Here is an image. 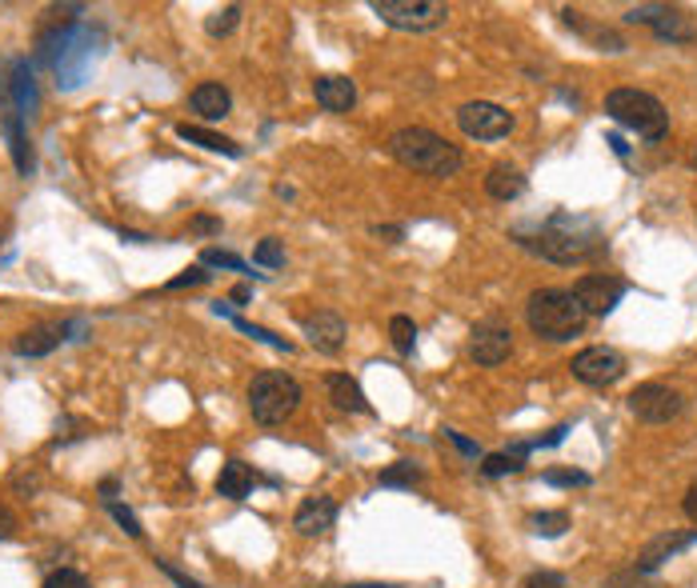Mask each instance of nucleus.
Here are the masks:
<instances>
[{
	"label": "nucleus",
	"instance_id": "nucleus-13",
	"mask_svg": "<svg viewBox=\"0 0 697 588\" xmlns=\"http://www.w3.org/2000/svg\"><path fill=\"white\" fill-rule=\"evenodd\" d=\"M301 332L309 336V344L317 348V353L325 356H337L341 348H345V320L337 317V313H329V308H317V313H309V317H301Z\"/></svg>",
	"mask_w": 697,
	"mask_h": 588
},
{
	"label": "nucleus",
	"instance_id": "nucleus-32",
	"mask_svg": "<svg viewBox=\"0 0 697 588\" xmlns=\"http://www.w3.org/2000/svg\"><path fill=\"white\" fill-rule=\"evenodd\" d=\"M389 336H393V344H398V353L409 356L413 348H417V324H413V317L389 320Z\"/></svg>",
	"mask_w": 697,
	"mask_h": 588
},
{
	"label": "nucleus",
	"instance_id": "nucleus-9",
	"mask_svg": "<svg viewBox=\"0 0 697 588\" xmlns=\"http://www.w3.org/2000/svg\"><path fill=\"white\" fill-rule=\"evenodd\" d=\"M457 128L469 140H501L513 133V112L493 100H465L457 109Z\"/></svg>",
	"mask_w": 697,
	"mask_h": 588
},
{
	"label": "nucleus",
	"instance_id": "nucleus-45",
	"mask_svg": "<svg viewBox=\"0 0 697 588\" xmlns=\"http://www.w3.org/2000/svg\"><path fill=\"white\" fill-rule=\"evenodd\" d=\"M694 164H697V152H694Z\"/></svg>",
	"mask_w": 697,
	"mask_h": 588
},
{
	"label": "nucleus",
	"instance_id": "nucleus-14",
	"mask_svg": "<svg viewBox=\"0 0 697 588\" xmlns=\"http://www.w3.org/2000/svg\"><path fill=\"white\" fill-rule=\"evenodd\" d=\"M694 544H697V528H694V532H661V537H653V540H649V544H646V549L637 552L634 573H641V576L658 573L661 564L673 561L677 552L694 549Z\"/></svg>",
	"mask_w": 697,
	"mask_h": 588
},
{
	"label": "nucleus",
	"instance_id": "nucleus-37",
	"mask_svg": "<svg viewBox=\"0 0 697 588\" xmlns=\"http://www.w3.org/2000/svg\"><path fill=\"white\" fill-rule=\"evenodd\" d=\"M157 568H161L164 576H173V580H176L181 588H205V585H197V580H193L188 573H181V568H176L173 561H161V556H157Z\"/></svg>",
	"mask_w": 697,
	"mask_h": 588
},
{
	"label": "nucleus",
	"instance_id": "nucleus-19",
	"mask_svg": "<svg viewBox=\"0 0 697 588\" xmlns=\"http://www.w3.org/2000/svg\"><path fill=\"white\" fill-rule=\"evenodd\" d=\"M325 389H329V401H333L341 413H362V417H369V413H374V405H369L365 389L353 377H348V372H329V377H325Z\"/></svg>",
	"mask_w": 697,
	"mask_h": 588
},
{
	"label": "nucleus",
	"instance_id": "nucleus-2",
	"mask_svg": "<svg viewBox=\"0 0 697 588\" xmlns=\"http://www.w3.org/2000/svg\"><path fill=\"white\" fill-rule=\"evenodd\" d=\"M389 152L398 164L421 172V176H433V181H445V176H457L461 164H465V152H461L453 140H445L433 128H421V124H409V128H398L389 136Z\"/></svg>",
	"mask_w": 697,
	"mask_h": 588
},
{
	"label": "nucleus",
	"instance_id": "nucleus-36",
	"mask_svg": "<svg viewBox=\"0 0 697 588\" xmlns=\"http://www.w3.org/2000/svg\"><path fill=\"white\" fill-rule=\"evenodd\" d=\"M522 588H565V576H561V573H546V568H541V573L525 576Z\"/></svg>",
	"mask_w": 697,
	"mask_h": 588
},
{
	"label": "nucleus",
	"instance_id": "nucleus-29",
	"mask_svg": "<svg viewBox=\"0 0 697 588\" xmlns=\"http://www.w3.org/2000/svg\"><path fill=\"white\" fill-rule=\"evenodd\" d=\"M253 265H261V269H285V245H281L277 236H265L261 245L253 248Z\"/></svg>",
	"mask_w": 697,
	"mask_h": 588
},
{
	"label": "nucleus",
	"instance_id": "nucleus-20",
	"mask_svg": "<svg viewBox=\"0 0 697 588\" xmlns=\"http://www.w3.org/2000/svg\"><path fill=\"white\" fill-rule=\"evenodd\" d=\"M188 109L197 112L200 121H221V117H229V109H233V97H229L224 85L205 81V85H197L188 93Z\"/></svg>",
	"mask_w": 697,
	"mask_h": 588
},
{
	"label": "nucleus",
	"instance_id": "nucleus-33",
	"mask_svg": "<svg viewBox=\"0 0 697 588\" xmlns=\"http://www.w3.org/2000/svg\"><path fill=\"white\" fill-rule=\"evenodd\" d=\"M546 485H553V489H586L589 485V473H577V468H565V473H546Z\"/></svg>",
	"mask_w": 697,
	"mask_h": 588
},
{
	"label": "nucleus",
	"instance_id": "nucleus-30",
	"mask_svg": "<svg viewBox=\"0 0 697 588\" xmlns=\"http://www.w3.org/2000/svg\"><path fill=\"white\" fill-rule=\"evenodd\" d=\"M200 265H205V269H229V272H245V277H253L249 265L241 257H233V253H224V248H205V253H200Z\"/></svg>",
	"mask_w": 697,
	"mask_h": 588
},
{
	"label": "nucleus",
	"instance_id": "nucleus-5",
	"mask_svg": "<svg viewBox=\"0 0 697 588\" xmlns=\"http://www.w3.org/2000/svg\"><path fill=\"white\" fill-rule=\"evenodd\" d=\"M301 408V384L281 368H265L249 380V413L257 425L273 429L285 425L293 413Z\"/></svg>",
	"mask_w": 697,
	"mask_h": 588
},
{
	"label": "nucleus",
	"instance_id": "nucleus-21",
	"mask_svg": "<svg viewBox=\"0 0 697 588\" xmlns=\"http://www.w3.org/2000/svg\"><path fill=\"white\" fill-rule=\"evenodd\" d=\"M253 489H257V473L245 461H229L217 477V492L224 501H245V497H253Z\"/></svg>",
	"mask_w": 697,
	"mask_h": 588
},
{
	"label": "nucleus",
	"instance_id": "nucleus-25",
	"mask_svg": "<svg viewBox=\"0 0 697 588\" xmlns=\"http://www.w3.org/2000/svg\"><path fill=\"white\" fill-rule=\"evenodd\" d=\"M212 313H217V317H224V320H229V324H233V329H241V332H245V336H253V341L269 344V348H277V353H293V344H289L285 336H273V332H269V329H261V324H249V320H245V317H237V313H233V308H229V305H221V301H217V305H212Z\"/></svg>",
	"mask_w": 697,
	"mask_h": 588
},
{
	"label": "nucleus",
	"instance_id": "nucleus-31",
	"mask_svg": "<svg viewBox=\"0 0 697 588\" xmlns=\"http://www.w3.org/2000/svg\"><path fill=\"white\" fill-rule=\"evenodd\" d=\"M237 25H241V4H224L221 13H212L209 21H205V33H209V37H229Z\"/></svg>",
	"mask_w": 697,
	"mask_h": 588
},
{
	"label": "nucleus",
	"instance_id": "nucleus-6",
	"mask_svg": "<svg viewBox=\"0 0 697 588\" xmlns=\"http://www.w3.org/2000/svg\"><path fill=\"white\" fill-rule=\"evenodd\" d=\"M369 9L398 33H433L449 21V4L441 0H374Z\"/></svg>",
	"mask_w": 697,
	"mask_h": 588
},
{
	"label": "nucleus",
	"instance_id": "nucleus-4",
	"mask_svg": "<svg viewBox=\"0 0 697 588\" xmlns=\"http://www.w3.org/2000/svg\"><path fill=\"white\" fill-rule=\"evenodd\" d=\"M606 117L617 121L622 128L637 133L641 140L658 145L670 136V112L653 93H641V88H613L606 97Z\"/></svg>",
	"mask_w": 697,
	"mask_h": 588
},
{
	"label": "nucleus",
	"instance_id": "nucleus-18",
	"mask_svg": "<svg viewBox=\"0 0 697 588\" xmlns=\"http://www.w3.org/2000/svg\"><path fill=\"white\" fill-rule=\"evenodd\" d=\"M313 97H317V105H321L325 112H353V105H357V85L348 81V76H317L313 81Z\"/></svg>",
	"mask_w": 697,
	"mask_h": 588
},
{
	"label": "nucleus",
	"instance_id": "nucleus-35",
	"mask_svg": "<svg viewBox=\"0 0 697 588\" xmlns=\"http://www.w3.org/2000/svg\"><path fill=\"white\" fill-rule=\"evenodd\" d=\"M205 281H209V272H205V265H197V269H185L181 277H176V281L164 284V289H169V293H176V289H193V284H205Z\"/></svg>",
	"mask_w": 697,
	"mask_h": 588
},
{
	"label": "nucleus",
	"instance_id": "nucleus-15",
	"mask_svg": "<svg viewBox=\"0 0 697 588\" xmlns=\"http://www.w3.org/2000/svg\"><path fill=\"white\" fill-rule=\"evenodd\" d=\"M69 320H40L33 329H25L21 336L13 341V353L16 356H49L52 348H61L69 341Z\"/></svg>",
	"mask_w": 697,
	"mask_h": 588
},
{
	"label": "nucleus",
	"instance_id": "nucleus-12",
	"mask_svg": "<svg viewBox=\"0 0 697 588\" xmlns=\"http://www.w3.org/2000/svg\"><path fill=\"white\" fill-rule=\"evenodd\" d=\"M513 353V332L498 320H486L474 329V341H469V356H474L481 368H498L501 360H510Z\"/></svg>",
	"mask_w": 697,
	"mask_h": 588
},
{
	"label": "nucleus",
	"instance_id": "nucleus-1",
	"mask_svg": "<svg viewBox=\"0 0 697 588\" xmlns=\"http://www.w3.org/2000/svg\"><path fill=\"white\" fill-rule=\"evenodd\" d=\"M517 245L537 253V257L553 260V265H582V260L598 257L606 241H601L598 224L586 217H553L549 224H541L537 236H517Z\"/></svg>",
	"mask_w": 697,
	"mask_h": 588
},
{
	"label": "nucleus",
	"instance_id": "nucleus-7",
	"mask_svg": "<svg viewBox=\"0 0 697 588\" xmlns=\"http://www.w3.org/2000/svg\"><path fill=\"white\" fill-rule=\"evenodd\" d=\"M625 21L629 25H649L653 37L670 40V45H694L697 40L694 16L685 13V9H673V4H637V9L625 13Z\"/></svg>",
	"mask_w": 697,
	"mask_h": 588
},
{
	"label": "nucleus",
	"instance_id": "nucleus-8",
	"mask_svg": "<svg viewBox=\"0 0 697 588\" xmlns=\"http://www.w3.org/2000/svg\"><path fill=\"white\" fill-rule=\"evenodd\" d=\"M629 413L646 425H670L685 413V396L661 380H649V384H637L629 392Z\"/></svg>",
	"mask_w": 697,
	"mask_h": 588
},
{
	"label": "nucleus",
	"instance_id": "nucleus-39",
	"mask_svg": "<svg viewBox=\"0 0 697 588\" xmlns=\"http://www.w3.org/2000/svg\"><path fill=\"white\" fill-rule=\"evenodd\" d=\"M374 236H381L389 245H398L401 236H405V229H401V224H374Z\"/></svg>",
	"mask_w": 697,
	"mask_h": 588
},
{
	"label": "nucleus",
	"instance_id": "nucleus-42",
	"mask_svg": "<svg viewBox=\"0 0 697 588\" xmlns=\"http://www.w3.org/2000/svg\"><path fill=\"white\" fill-rule=\"evenodd\" d=\"M682 509H685V516H689V520L697 525V480L689 485V492H685V504H682Z\"/></svg>",
	"mask_w": 697,
	"mask_h": 588
},
{
	"label": "nucleus",
	"instance_id": "nucleus-44",
	"mask_svg": "<svg viewBox=\"0 0 697 588\" xmlns=\"http://www.w3.org/2000/svg\"><path fill=\"white\" fill-rule=\"evenodd\" d=\"M345 588H393V585H345Z\"/></svg>",
	"mask_w": 697,
	"mask_h": 588
},
{
	"label": "nucleus",
	"instance_id": "nucleus-23",
	"mask_svg": "<svg viewBox=\"0 0 697 588\" xmlns=\"http://www.w3.org/2000/svg\"><path fill=\"white\" fill-rule=\"evenodd\" d=\"M117 489H121V485H117V480H100V504H105V509H109L112 513V520H117V525L125 528L129 537L133 540H140L145 537V528H140V520H137V513H133V509H125V504L117 501Z\"/></svg>",
	"mask_w": 697,
	"mask_h": 588
},
{
	"label": "nucleus",
	"instance_id": "nucleus-34",
	"mask_svg": "<svg viewBox=\"0 0 697 588\" xmlns=\"http://www.w3.org/2000/svg\"><path fill=\"white\" fill-rule=\"evenodd\" d=\"M45 588H93V585H88V580L76 573V568H57V573H49Z\"/></svg>",
	"mask_w": 697,
	"mask_h": 588
},
{
	"label": "nucleus",
	"instance_id": "nucleus-17",
	"mask_svg": "<svg viewBox=\"0 0 697 588\" xmlns=\"http://www.w3.org/2000/svg\"><path fill=\"white\" fill-rule=\"evenodd\" d=\"M333 525H337V501L333 497H325V492L305 497L297 516H293V528H297L301 537H325Z\"/></svg>",
	"mask_w": 697,
	"mask_h": 588
},
{
	"label": "nucleus",
	"instance_id": "nucleus-38",
	"mask_svg": "<svg viewBox=\"0 0 697 588\" xmlns=\"http://www.w3.org/2000/svg\"><path fill=\"white\" fill-rule=\"evenodd\" d=\"M445 441L457 444V449H461V453H465V456H481V449H477L474 441H465V437H461L457 429H445Z\"/></svg>",
	"mask_w": 697,
	"mask_h": 588
},
{
	"label": "nucleus",
	"instance_id": "nucleus-27",
	"mask_svg": "<svg viewBox=\"0 0 697 588\" xmlns=\"http://www.w3.org/2000/svg\"><path fill=\"white\" fill-rule=\"evenodd\" d=\"M525 461L522 456H513V453H489L486 461H481V473H486L489 480H498V477H513V473H522Z\"/></svg>",
	"mask_w": 697,
	"mask_h": 588
},
{
	"label": "nucleus",
	"instance_id": "nucleus-11",
	"mask_svg": "<svg viewBox=\"0 0 697 588\" xmlns=\"http://www.w3.org/2000/svg\"><path fill=\"white\" fill-rule=\"evenodd\" d=\"M570 293L577 296V305L586 308V317H610L613 308H617V301L625 296V281L606 277V272H589V277H582V281L573 284Z\"/></svg>",
	"mask_w": 697,
	"mask_h": 588
},
{
	"label": "nucleus",
	"instance_id": "nucleus-43",
	"mask_svg": "<svg viewBox=\"0 0 697 588\" xmlns=\"http://www.w3.org/2000/svg\"><path fill=\"white\" fill-rule=\"evenodd\" d=\"M233 301H237V305H245V301H253V289H249V284H237V289H233Z\"/></svg>",
	"mask_w": 697,
	"mask_h": 588
},
{
	"label": "nucleus",
	"instance_id": "nucleus-22",
	"mask_svg": "<svg viewBox=\"0 0 697 588\" xmlns=\"http://www.w3.org/2000/svg\"><path fill=\"white\" fill-rule=\"evenodd\" d=\"M486 193L493 196V200H505V205H510V200H517V196L525 193V172L517 169V164H505V160H501V164L489 169Z\"/></svg>",
	"mask_w": 697,
	"mask_h": 588
},
{
	"label": "nucleus",
	"instance_id": "nucleus-3",
	"mask_svg": "<svg viewBox=\"0 0 697 588\" xmlns=\"http://www.w3.org/2000/svg\"><path fill=\"white\" fill-rule=\"evenodd\" d=\"M525 320L541 341H573L582 336L589 317L570 289H537L525 305Z\"/></svg>",
	"mask_w": 697,
	"mask_h": 588
},
{
	"label": "nucleus",
	"instance_id": "nucleus-24",
	"mask_svg": "<svg viewBox=\"0 0 697 588\" xmlns=\"http://www.w3.org/2000/svg\"><path fill=\"white\" fill-rule=\"evenodd\" d=\"M176 136L188 140V145L209 148V152H224V157H233V160L241 157L237 140H229V136H221V133H209V128H200V124H176Z\"/></svg>",
	"mask_w": 697,
	"mask_h": 588
},
{
	"label": "nucleus",
	"instance_id": "nucleus-16",
	"mask_svg": "<svg viewBox=\"0 0 697 588\" xmlns=\"http://www.w3.org/2000/svg\"><path fill=\"white\" fill-rule=\"evenodd\" d=\"M0 128H4V140H9L16 172H21V176H33L37 157H33V140H28V121L16 109H0Z\"/></svg>",
	"mask_w": 697,
	"mask_h": 588
},
{
	"label": "nucleus",
	"instance_id": "nucleus-10",
	"mask_svg": "<svg viewBox=\"0 0 697 588\" xmlns=\"http://www.w3.org/2000/svg\"><path fill=\"white\" fill-rule=\"evenodd\" d=\"M570 372L589 389H610L625 377V356L617 348H606V344H589L570 360Z\"/></svg>",
	"mask_w": 697,
	"mask_h": 588
},
{
	"label": "nucleus",
	"instance_id": "nucleus-40",
	"mask_svg": "<svg viewBox=\"0 0 697 588\" xmlns=\"http://www.w3.org/2000/svg\"><path fill=\"white\" fill-rule=\"evenodd\" d=\"M16 532V516H13V509H4L0 504V540H9Z\"/></svg>",
	"mask_w": 697,
	"mask_h": 588
},
{
	"label": "nucleus",
	"instance_id": "nucleus-28",
	"mask_svg": "<svg viewBox=\"0 0 697 588\" xmlns=\"http://www.w3.org/2000/svg\"><path fill=\"white\" fill-rule=\"evenodd\" d=\"M570 528V513H534L529 516V532H537V537H561Z\"/></svg>",
	"mask_w": 697,
	"mask_h": 588
},
{
	"label": "nucleus",
	"instance_id": "nucleus-26",
	"mask_svg": "<svg viewBox=\"0 0 697 588\" xmlns=\"http://www.w3.org/2000/svg\"><path fill=\"white\" fill-rule=\"evenodd\" d=\"M421 480H425V473L413 465V461H393V465L377 477V485H381V489H417Z\"/></svg>",
	"mask_w": 697,
	"mask_h": 588
},
{
	"label": "nucleus",
	"instance_id": "nucleus-41",
	"mask_svg": "<svg viewBox=\"0 0 697 588\" xmlns=\"http://www.w3.org/2000/svg\"><path fill=\"white\" fill-rule=\"evenodd\" d=\"M193 233H221V221H217V217H197V221H193Z\"/></svg>",
	"mask_w": 697,
	"mask_h": 588
}]
</instances>
